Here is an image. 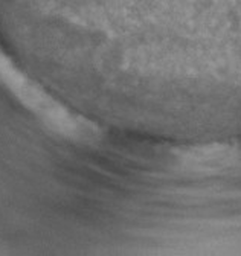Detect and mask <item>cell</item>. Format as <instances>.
<instances>
[{
    "instance_id": "6da1fadb",
    "label": "cell",
    "mask_w": 241,
    "mask_h": 256,
    "mask_svg": "<svg viewBox=\"0 0 241 256\" xmlns=\"http://www.w3.org/2000/svg\"><path fill=\"white\" fill-rule=\"evenodd\" d=\"M0 82L54 132L74 139H84L92 134V126L84 119L74 116L64 107L55 102L36 82L26 78L2 52H0Z\"/></svg>"
}]
</instances>
